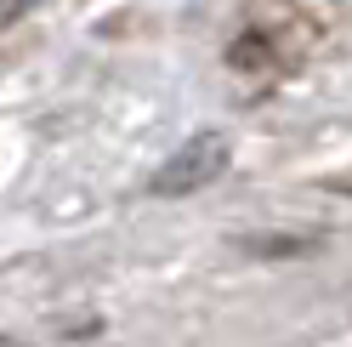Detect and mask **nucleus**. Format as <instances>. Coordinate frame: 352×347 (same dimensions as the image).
I'll return each instance as SVG.
<instances>
[{
	"mask_svg": "<svg viewBox=\"0 0 352 347\" xmlns=\"http://www.w3.org/2000/svg\"><path fill=\"white\" fill-rule=\"evenodd\" d=\"M228 160H233L228 132H193L182 148H176V154H165V165L153 171L148 193H160V200H182V193H199V188H210V182L228 171Z\"/></svg>",
	"mask_w": 352,
	"mask_h": 347,
	"instance_id": "obj_1",
	"label": "nucleus"
},
{
	"mask_svg": "<svg viewBox=\"0 0 352 347\" xmlns=\"http://www.w3.org/2000/svg\"><path fill=\"white\" fill-rule=\"evenodd\" d=\"M34 6H40V0H0V29H12L17 17H23V12H34Z\"/></svg>",
	"mask_w": 352,
	"mask_h": 347,
	"instance_id": "obj_2",
	"label": "nucleus"
},
{
	"mask_svg": "<svg viewBox=\"0 0 352 347\" xmlns=\"http://www.w3.org/2000/svg\"><path fill=\"white\" fill-rule=\"evenodd\" d=\"M324 188H329V193H346V200H352V171H341V177H329Z\"/></svg>",
	"mask_w": 352,
	"mask_h": 347,
	"instance_id": "obj_3",
	"label": "nucleus"
}]
</instances>
